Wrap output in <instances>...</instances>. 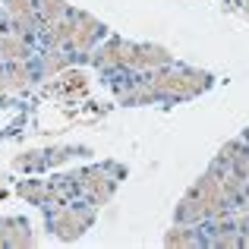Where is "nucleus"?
<instances>
[{
    "mask_svg": "<svg viewBox=\"0 0 249 249\" xmlns=\"http://www.w3.org/2000/svg\"><path fill=\"white\" fill-rule=\"evenodd\" d=\"M212 85L208 73H196V70H161L148 79V89L155 91V98H193L196 91H205Z\"/></svg>",
    "mask_w": 249,
    "mask_h": 249,
    "instance_id": "nucleus-1",
    "label": "nucleus"
},
{
    "mask_svg": "<svg viewBox=\"0 0 249 249\" xmlns=\"http://www.w3.org/2000/svg\"><path fill=\"white\" fill-rule=\"evenodd\" d=\"M120 174H123V170H117L114 164L91 167V170H82V174H79V186L89 193V199L95 202V205H104V202L110 199V193H114Z\"/></svg>",
    "mask_w": 249,
    "mask_h": 249,
    "instance_id": "nucleus-2",
    "label": "nucleus"
},
{
    "mask_svg": "<svg viewBox=\"0 0 249 249\" xmlns=\"http://www.w3.org/2000/svg\"><path fill=\"white\" fill-rule=\"evenodd\" d=\"M193 196L202 202V208H205L208 218H212V214H224V208H227V189H224V180L214 177V170H208V174L196 183Z\"/></svg>",
    "mask_w": 249,
    "mask_h": 249,
    "instance_id": "nucleus-3",
    "label": "nucleus"
},
{
    "mask_svg": "<svg viewBox=\"0 0 249 249\" xmlns=\"http://www.w3.org/2000/svg\"><path fill=\"white\" fill-rule=\"evenodd\" d=\"M95 221V212L91 208H79V205H70L63 212L54 214V231L60 240H76L82 237V231H89V224Z\"/></svg>",
    "mask_w": 249,
    "mask_h": 249,
    "instance_id": "nucleus-4",
    "label": "nucleus"
},
{
    "mask_svg": "<svg viewBox=\"0 0 249 249\" xmlns=\"http://www.w3.org/2000/svg\"><path fill=\"white\" fill-rule=\"evenodd\" d=\"M70 16H73V35H70V48L85 54V51H91V44H95V38L101 35V22H95L91 16H85V13H76L70 10Z\"/></svg>",
    "mask_w": 249,
    "mask_h": 249,
    "instance_id": "nucleus-5",
    "label": "nucleus"
},
{
    "mask_svg": "<svg viewBox=\"0 0 249 249\" xmlns=\"http://www.w3.org/2000/svg\"><path fill=\"white\" fill-rule=\"evenodd\" d=\"M70 148H48V152H29V155H19L13 161V167H22V170H41V167H51V164H60V161L70 158Z\"/></svg>",
    "mask_w": 249,
    "mask_h": 249,
    "instance_id": "nucleus-6",
    "label": "nucleus"
},
{
    "mask_svg": "<svg viewBox=\"0 0 249 249\" xmlns=\"http://www.w3.org/2000/svg\"><path fill=\"white\" fill-rule=\"evenodd\" d=\"M170 63V54L158 44H129V67H167Z\"/></svg>",
    "mask_w": 249,
    "mask_h": 249,
    "instance_id": "nucleus-7",
    "label": "nucleus"
},
{
    "mask_svg": "<svg viewBox=\"0 0 249 249\" xmlns=\"http://www.w3.org/2000/svg\"><path fill=\"white\" fill-rule=\"evenodd\" d=\"M0 246H32L29 221H22V218H3L0 221Z\"/></svg>",
    "mask_w": 249,
    "mask_h": 249,
    "instance_id": "nucleus-8",
    "label": "nucleus"
},
{
    "mask_svg": "<svg viewBox=\"0 0 249 249\" xmlns=\"http://www.w3.org/2000/svg\"><path fill=\"white\" fill-rule=\"evenodd\" d=\"M91 60H95L98 67H129V41L114 38V41H107Z\"/></svg>",
    "mask_w": 249,
    "mask_h": 249,
    "instance_id": "nucleus-9",
    "label": "nucleus"
},
{
    "mask_svg": "<svg viewBox=\"0 0 249 249\" xmlns=\"http://www.w3.org/2000/svg\"><path fill=\"white\" fill-rule=\"evenodd\" d=\"M29 70L19 67V63H10V67H0V95L3 91H19L29 85Z\"/></svg>",
    "mask_w": 249,
    "mask_h": 249,
    "instance_id": "nucleus-10",
    "label": "nucleus"
},
{
    "mask_svg": "<svg viewBox=\"0 0 249 249\" xmlns=\"http://www.w3.org/2000/svg\"><path fill=\"white\" fill-rule=\"evenodd\" d=\"M218 161H224V164H233V174L249 177V148H243L240 142H227Z\"/></svg>",
    "mask_w": 249,
    "mask_h": 249,
    "instance_id": "nucleus-11",
    "label": "nucleus"
},
{
    "mask_svg": "<svg viewBox=\"0 0 249 249\" xmlns=\"http://www.w3.org/2000/svg\"><path fill=\"white\" fill-rule=\"evenodd\" d=\"M6 13L13 16V22H16V29H32V22H35V3L32 0H6Z\"/></svg>",
    "mask_w": 249,
    "mask_h": 249,
    "instance_id": "nucleus-12",
    "label": "nucleus"
},
{
    "mask_svg": "<svg viewBox=\"0 0 249 249\" xmlns=\"http://www.w3.org/2000/svg\"><path fill=\"white\" fill-rule=\"evenodd\" d=\"M25 54H29L25 41H19V38H13V35L0 38V60H22Z\"/></svg>",
    "mask_w": 249,
    "mask_h": 249,
    "instance_id": "nucleus-13",
    "label": "nucleus"
},
{
    "mask_svg": "<svg viewBox=\"0 0 249 249\" xmlns=\"http://www.w3.org/2000/svg\"><path fill=\"white\" fill-rule=\"evenodd\" d=\"M38 13H41V19H44V22H57V19H63V16H67V3H63V0H38Z\"/></svg>",
    "mask_w": 249,
    "mask_h": 249,
    "instance_id": "nucleus-14",
    "label": "nucleus"
},
{
    "mask_svg": "<svg viewBox=\"0 0 249 249\" xmlns=\"http://www.w3.org/2000/svg\"><path fill=\"white\" fill-rule=\"evenodd\" d=\"M16 193L22 196V199H29L32 205H41V202L48 199V186H44V183H19Z\"/></svg>",
    "mask_w": 249,
    "mask_h": 249,
    "instance_id": "nucleus-15",
    "label": "nucleus"
},
{
    "mask_svg": "<svg viewBox=\"0 0 249 249\" xmlns=\"http://www.w3.org/2000/svg\"><path fill=\"white\" fill-rule=\"evenodd\" d=\"M167 246H193L196 243V231H189V227H174V231L164 237Z\"/></svg>",
    "mask_w": 249,
    "mask_h": 249,
    "instance_id": "nucleus-16",
    "label": "nucleus"
},
{
    "mask_svg": "<svg viewBox=\"0 0 249 249\" xmlns=\"http://www.w3.org/2000/svg\"><path fill=\"white\" fill-rule=\"evenodd\" d=\"M67 57H60V54H48V57H44V76H48V73H54V70H60V67H67Z\"/></svg>",
    "mask_w": 249,
    "mask_h": 249,
    "instance_id": "nucleus-17",
    "label": "nucleus"
},
{
    "mask_svg": "<svg viewBox=\"0 0 249 249\" xmlns=\"http://www.w3.org/2000/svg\"><path fill=\"white\" fill-rule=\"evenodd\" d=\"M243 6H246V10H249V0H243Z\"/></svg>",
    "mask_w": 249,
    "mask_h": 249,
    "instance_id": "nucleus-18",
    "label": "nucleus"
},
{
    "mask_svg": "<svg viewBox=\"0 0 249 249\" xmlns=\"http://www.w3.org/2000/svg\"><path fill=\"white\" fill-rule=\"evenodd\" d=\"M246 243H249V233H246Z\"/></svg>",
    "mask_w": 249,
    "mask_h": 249,
    "instance_id": "nucleus-19",
    "label": "nucleus"
}]
</instances>
